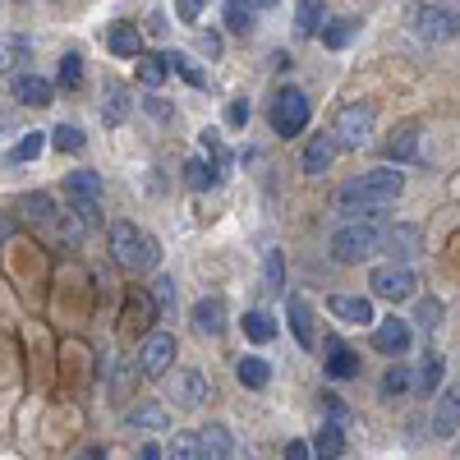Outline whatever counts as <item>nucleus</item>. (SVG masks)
<instances>
[{"instance_id": "nucleus-1", "label": "nucleus", "mask_w": 460, "mask_h": 460, "mask_svg": "<svg viewBox=\"0 0 460 460\" xmlns=\"http://www.w3.org/2000/svg\"><path fill=\"white\" fill-rule=\"evenodd\" d=\"M111 258L120 262V267H129V272H143V267H157L162 249H157V240H152L147 230H138L134 221H115V226H111Z\"/></svg>"}, {"instance_id": "nucleus-2", "label": "nucleus", "mask_w": 460, "mask_h": 460, "mask_svg": "<svg viewBox=\"0 0 460 460\" xmlns=\"http://www.w3.org/2000/svg\"><path fill=\"white\" fill-rule=\"evenodd\" d=\"M377 244H382V230L373 221H345L332 235V258L336 262H364L377 253Z\"/></svg>"}, {"instance_id": "nucleus-3", "label": "nucleus", "mask_w": 460, "mask_h": 460, "mask_svg": "<svg viewBox=\"0 0 460 460\" xmlns=\"http://www.w3.org/2000/svg\"><path fill=\"white\" fill-rule=\"evenodd\" d=\"M410 28L419 42H456L460 37V14L447 5H414L410 10Z\"/></svg>"}, {"instance_id": "nucleus-4", "label": "nucleus", "mask_w": 460, "mask_h": 460, "mask_svg": "<svg viewBox=\"0 0 460 460\" xmlns=\"http://www.w3.org/2000/svg\"><path fill=\"white\" fill-rule=\"evenodd\" d=\"M355 199H364V203H373V208H387V203H396L401 199V189H405V180L392 171V166H373V171H364L359 180H350L345 184Z\"/></svg>"}, {"instance_id": "nucleus-5", "label": "nucleus", "mask_w": 460, "mask_h": 460, "mask_svg": "<svg viewBox=\"0 0 460 460\" xmlns=\"http://www.w3.org/2000/svg\"><path fill=\"white\" fill-rule=\"evenodd\" d=\"M272 129L281 138H295V134L309 129V97H304L299 88L277 93V102H272Z\"/></svg>"}, {"instance_id": "nucleus-6", "label": "nucleus", "mask_w": 460, "mask_h": 460, "mask_svg": "<svg viewBox=\"0 0 460 460\" xmlns=\"http://www.w3.org/2000/svg\"><path fill=\"white\" fill-rule=\"evenodd\" d=\"M65 194H69V212L79 221H97V208H102V175L93 171H74L65 180Z\"/></svg>"}, {"instance_id": "nucleus-7", "label": "nucleus", "mask_w": 460, "mask_h": 460, "mask_svg": "<svg viewBox=\"0 0 460 460\" xmlns=\"http://www.w3.org/2000/svg\"><path fill=\"white\" fill-rule=\"evenodd\" d=\"M336 147H364L373 138V106L368 102H350L336 115Z\"/></svg>"}, {"instance_id": "nucleus-8", "label": "nucleus", "mask_w": 460, "mask_h": 460, "mask_svg": "<svg viewBox=\"0 0 460 460\" xmlns=\"http://www.w3.org/2000/svg\"><path fill=\"white\" fill-rule=\"evenodd\" d=\"M368 286H373V295H377V299H392V304H401V299H410V295H414L419 277L410 272L405 262H382V267H373Z\"/></svg>"}, {"instance_id": "nucleus-9", "label": "nucleus", "mask_w": 460, "mask_h": 460, "mask_svg": "<svg viewBox=\"0 0 460 460\" xmlns=\"http://www.w3.org/2000/svg\"><path fill=\"white\" fill-rule=\"evenodd\" d=\"M166 396L180 410H199L203 396H208V377L194 373V368H175V373H166Z\"/></svg>"}, {"instance_id": "nucleus-10", "label": "nucleus", "mask_w": 460, "mask_h": 460, "mask_svg": "<svg viewBox=\"0 0 460 460\" xmlns=\"http://www.w3.org/2000/svg\"><path fill=\"white\" fill-rule=\"evenodd\" d=\"M171 364H175V336L152 332V336L143 341V355H138L143 377H166V373H171Z\"/></svg>"}, {"instance_id": "nucleus-11", "label": "nucleus", "mask_w": 460, "mask_h": 460, "mask_svg": "<svg viewBox=\"0 0 460 460\" xmlns=\"http://www.w3.org/2000/svg\"><path fill=\"white\" fill-rule=\"evenodd\" d=\"M410 341H414V327L405 318H387V323L373 327V345H377L382 355H392V359H401L410 350Z\"/></svg>"}, {"instance_id": "nucleus-12", "label": "nucleus", "mask_w": 460, "mask_h": 460, "mask_svg": "<svg viewBox=\"0 0 460 460\" xmlns=\"http://www.w3.org/2000/svg\"><path fill=\"white\" fill-rule=\"evenodd\" d=\"M286 318H290V332H295V341L304 345V350H314V309H309V299L304 295H290L286 299Z\"/></svg>"}, {"instance_id": "nucleus-13", "label": "nucleus", "mask_w": 460, "mask_h": 460, "mask_svg": "<svg viewBox=\"0 0 460 460\" xmlns=\"http://www.w3.org/2000/svg\"><path fill=\"white\" fill-rule=\"evenodd\" d=\"M194 332L199 336H221L226 332V299L208 295V299L194 304Z\"/></svg>"}, {"instance_id": "nucleus-14", "label": "nucleus", "mask_w": 460, "mask_h": 460, "mask_svg": "<svg viewBox=\"0 0 460 460\" xmlns=\"http://www.w3.org/2000/svg\"><path fill=\"white\" fill-rule=\"evenodd\" d=\"M327 309H332L341 323H350V327L373 323V304H368L364 295H332V299H327Z\"/></svg>"}, {"instance_id": "nucleus-15", "label": "nucleus", "mask_w": 460, "mask_h": 460, "mask_svg": "<svg viewBox=\"0 0 460 460\" xmlns=\"http://www.w3.org/2000/svg\"><path fill=\"white\" fill-rule=\"evenodd\" d=\"M106 47H111V56L138 60V56H143V32H138L134 23H111V28H106Z\"/></svg>"}, {"instance_id": "nucleus-16", "label": "nucleus", "mask_w": 460, "mask_h": 460, "mask_svg": "<svg viewBox=\"0 0 460 460\" xmlns=\"http://www.w3.org/2000/svg\"><path fill=\"white\" fill-rule=\"evenodd\" d=\"M336 138L332 134H318V138H309V147H304V175H323V171H332V162H336Z\"/></svg>"}, {"instance_id": "nucleus-17", "label": "nucleus", "mask_w": 460, "mask_h": 460, "mask_svg": "<svg viewBox=\"0 0 460 460\" xmlns=\"http://www.w3.org/2000/svg\"><path fill=\"white\" fill-rule=\"evenodd\" d=\"M456 429H460V396L442 392L433 405V438H456Z\"/></svg>"}, {"instance_id": "nucleus-18", "label": "nucleus", "mask_w": 460, "mask_h": 460, "mask_svg": "<svg viewBox=\"0 0 460 460\" xmlns=\"http://www.w3.org/2000/svg\"><path fill=\"white\" fill-rule=\"evenodd\" d=\"M323 350H327V377H336V382H345V377H355L359 373V359L350 355V350H345V345L332 336L327 345H323Z\"/></svg>"}, {"instance_id": "nucleus-19", "label": "nucleus", "mask_w": 460, "mask_h": 460, "mask_svg": "<svg viewBox=\"0 0 460 460\" xmlns=\"http://www.w3.org/2000/svg\"><path fill=\"white\" fill-rule=\"evenodd\" d=\"M28 65V37L23 32H0V74H14Z\"/></svg>"}, {"instance_id": "nucleus-20", "label": "nucleus", "mask_w": 460, "mask_h": 460, "mask_svg": "<svg viewBox=\"0 0 460 460\" xmlns=\"http://www.w3.org/2000/svg\"><path fill=\"white\" fill-rule=\"evenodd\" d=\"M14 97L28 102V106H51L56 88L47 79H37V74H19V79H14Z\"/></svg>"}, {"instance_id": "nucleus-21", "label": "nucleus", "mask_w": 460, "mask_h": 460, "mask_svg": "<svg viewBox=\"0 0 460 460\" xmlns=\"http://www.w3.org/2000/svg\"><path fill=\"white\" fill-rule=\"evenodd\" d=\"M125 429H143V433H166V410H162L157 401H147V405H138V410H129V414H125Z\"/></svg>"}, {"instance_id": "nucleus-22", "label": "nucleus", "mask_w": 460, "mask_h": 460, "mask_svg": "<svg viewBox=\"0 0 460 460\" xmlns=\"http://www.w3.org/2000/svg\"><path fill=\"white\" fill-rule=\"evenodd\" d=\"M199 451H203V460H226L230 456V433L221 424H203L199 429Z\"/></svg>"}, {"instance_id": "nucleus-23", "label": "nucleus", "mask_w": 460, "mask_h": 460, "mask_svg": "<svg viewBox=\"0 0 460 460\" xmlns=\"http://www.w3.org/2000/svg\"><path fill=\"white\" fill-rule=\"evenodd\" d=\"M359 37V19H332L327 28H323V47L327 51H345Z\"/></svg>"}, {"instance_id": "nucleus-24", "label": "nucleus", "mask_w": 460, "mask_h": 460, "mask_svg": "<svg viewBox=\"0 0 460 460\" xmlns=\"http://www.w3.org/2000/svg\"><path fill=\"white\" fill-rule=\"evenodd\" d=\"M235 377L244 382V387H267V382H272V364H267V359H258V355H244L240 364H235Z\"/></svg>"}, {"instance_id": "nucleus-25", "label": "nucleus", "mask_w": 460, "mask_h": 460, "mask_svg": "<svg viewBox=\"0 0 460 460\" xmlns=\"http://www.w3.org/2000/svg\"><path fill=\"white\" fill-rule=\"evenodd\" d=\"M162 60H166V69H175V74H180L184 84H194V88H208V74L199 69V60H194V56H184V51H166Z\"/></svg>"}, {"instance_id": "nucleus-26", "label": "nucleus", "mask_w": 460, "mask_h": 460, "mask_svg": "<svg viewBox=\"0 0 460 460\" xmlns=\"http://www.w3.org/2000/svg\"><path fill=\"white\" fill-rule=\"evenodd\" d=\"M341 451H345V433H341V424H323L318 438H314V456H318V460H341Z\"/></svg>"}, {"instance_id": "nucleus-27", "label": "nucleus", "mask_w": 460, "mask_h": 460, "mask_svg": "<svg viewBox=\"0 0 460 460\" xmlns=\"http://www.w3.org/2000/svg\"><path fill=\"white\" fill-rule=\"evenodd\" d=\"M125 115H129V93L120 84H106V102H102V120L106 125H125Z\"/></svg>"}, {"instance_id": "nucleus-28", "label": "nucleus", "mask_w": 460, "mask_h": 460, "mask_svg": "<svg viewBox=\"0 0 460 460\" xmlns=\"http://www.w3.org/2000/svg\"><path fill=\"white\" fill-rule=\"evenodd\" d=\"M240 327H244V336H249L253 345H267V341L277 336V323H272V314H262V309H249Z\"/></svg>"}, {"instance_id": "nucleus-29", "label": "nucleus", "mask_w": 460, "mask_h": 460, "mask_svg": "<svg viewBox=\"0 0 460 460\" xmlns=\"http://www.w3.org/2000/svg\"><path fill=\"white\" fill-rule=\"evenodd\" d=\"M295 28H299V37H314L323 28V0H299L295 5Z\"/></svg>"}, {"instance_id": "nucleus-30", "label": "nucleus", "mask_w": 460, "mask_h": 460, "mask_svg": "<svg viewBox=\"0 0 460 460\" xmlns=\"http://www.w3.org/2000/svg\"><path fill=\"white\" fill-rule=\"evenodd\" d=\"M382 240L392 244V253H396V258H414V253H419V230H414V226H392Z\"/></svg>"}, {"instance_id": "nucleus-31", "label": "nucleus", "mask_w": 460, "mask_h": 460, "mask_svg": "<svg viewBox=\"0 0 460 460\" xmlns=\"http://www.w3.org/2000/svg\"><path fill=\"white\" fill-rule=\"evenodd\" d=\"M166 74H171V69H166L162 56H138V84H143V88H162Z\"/></svg>"}, {"instance_id": "nucleus-32", "label": "nucleus", "mask_w": 460, "mask_h": 460, "mask_svg": "<svg viewBox=\"0 0 460 460\" xmlns=\"http://www.w3.org/2000/svg\"><path fill=\"white\" fill-rule=\"evenodd\" d=\"M442 373H447V364H442V355L438 350H429L424 355V368H419V392H438V382H442Z\"/></svg>"}, {"instance_id": "nucleus-33", "label": "nucleus", "mask_w": 460, "mask_h": 460, "mask_svg": "<svg viewBox=\"0 0 460 460\" xmlns=\"http://www.w3.org/2000/svg\"><path fill=\"white\" fill-rule=\"evenodd\" d=\"M410 387H414V377H410L405 364H392L387 373H382V396H405Z\"/></svg>"}, {"instance_id": "nucleus-34", "label": "nucleus", "mask_w": 460, "mask_h": 460, "mask_svg": "<svg viewBox=\"0 0 460 460\" xmlns=\"http://www.w3.org/2000/svg\"><path fill=\"white\" fill-rule=\"evenodd\" d=\"M166 460H203V451H199V433H175L171 447H166Z\"/></svg>"}, {"instance_id": "nucleus-35", "label": "nucleus", "mask_w": 460, "mask_h": 460, "mask_svg": "<svg viewBox=\"0 0 460 460\" xmlns=\"http://www.w3.org/2000/svg\"><path fill=\"white\" fill-rule=\"evenodd\" d=\"M184 184L203 194V189H212V184H217V171H212L208 162H199V157H194V162H184Z\"/></svg>"}, {"instance_id": "nucleus-36", "label": "nucleus", "mask_w": 460, "mask_h": 460, "mask_svg": "<svg viewBox=\"0 0 460 460\" xmlns=\"http://www.w3.org/2000/svg\"><path fill=\"white\" fill-rule=\"evenodd\" d=\"M226 28L230 32H249L253 28V10L244 5V0H226Z\"/></svg>"}, {"instance_id": "nucleus-37", "label": "nucleus", "mask_w": 460, "mask_h": 460, "mask_svg": "<svg viewBox=\"0 0 460 460\" xmlns=\"http://www.w3.org/2000/svg\"><path fill=\"white\" fill-rule=\"evenodd\" d=\"M51 143H56L60 152H84V129H79V125H65V120H60V125L51 129Z\"/></svg>"}, {"instance_id": "nucleus-38", "label": "nucleus", "mask_w": 460, "mask_h": 460, "mask_svg": "<svg viewBox=\"0 0 460 460\" xmlns=\"http://www.w3.org/2000/svg\"><path fill=\"white\" fill-rule=\"evenodd\" d=\"M23 212H28L32 221L47 226V221H56V199H51V194H28V199H23Z\"/></svg>"}, {"instance_id": "nucleus-39", "label": "nucleus", "mask_w": 460, "mask_h": 460, "mask_svg": "<svg viewBox=\"0 0 460 460\" xmlns=\"http://www.w3.org/2000/svg\"><path fill=\"white\" fill-rule=\"evenodd\" d=\"M79 84H84V56H79V51H69V56L60 60V88L74 93Z\"/></svg>"}, {"instance_id": "nucleus-40", "label": "nucleus", "mask_w": 460, "mask_h": 460, "mask_svg": "<svg viewBox=\"0 0 460 460\" xmlns=\"http://www.w3.org/2000/svg\"><path fill=\"white\" fill-rule=\"evenodd\" d=\"M199 138H203V147L212 152V162H217L212 171H217V180H221V175L230 171V157H226V143H221V134H217V129H203Z\"/></svg>"}, {"instance_id": "nucleus-41", "label": "nucleus", "mask_w": 460, "mask_h": 460, "mask_svg": "<svg viewBox=\"0 0 460 460\" xmlns=\"http://www.w3.org/2000/svg\"><path fill=\"white\" fill-rule=\"evenodd\" d=\"M414 323L424 327V332H438V327H442V299H419Z\"/></svg>"}, {"instance_id": "nucleus-42", "label": "nucleus", "mask_w": 460, "mask_h": 460, "mask_svg": "<svg viewBox=\"0 0 460 460\" xmlns=\"http://www.w3.org/2000/svg\"><path fill=\"white\" fill-rule=\"evenodd\" d=\"M405 157H414V129H401L387 138V162H405Z\"/></svg>"}, {"instance_id": "nucleus-43", "label": "nucleus", "mask_w": 460, "mask_h": 460, "mask_svg": "<svg viewBox=\"0 0 460 460\" xmlns=\"http://www.w3.org/2000/svg\"><path fill=\"white\" fill-rule=\"evenodd\" d=\"M152 299H157V309L171 318L175 314V281L171 277H157V281H152Z\"/></svg>"}, {"instance_id": "nucleus-44", "label": "nucleus", "mask_w": 460, "mask_h": 460, "mask_svg": "<svg viewBox=\"0 0 460 460\" xmlns=\"http://www.w3.org/2000/svg\"><path fill=\"white\" fill-rule=\"evenodd\" d=\"M42 138H47V134H28L23 143H14V147H10V162H14V166H19V162H32L37 152H42Z\"/></svg>"}, {"instance_id": "nucleus-45", "label": "nucleus", "mask_w": 460, "mask_h": 460, "mask_svg": "<svg viewBox=\"0 0 460 460\" xmlns=\"http://www.w3.org/2000/svg\"><path fill=\"white\" fill-rule=\"evenodd\" d=\"M203 10H208V0H175L180 23H199V19H203Z\"/></svg>"}, {"instance_id": "nucleus-46", "label": "nucleus", "mask_w": 460, "mask_h": 460, "mask_svg": "<svg viewBox=\"0 0 460 460\" xmlns=\"http://www.w3.org/2000/svg\"><path fill=\"white\" fill-rule=\"evenodd\" d=\"M267 290H281V258H277V249H267Z\"/></svg>"}, {"instance_id": "nucleus-47", "label": "nucleus", "mask_w": 460, "mask_h": 460, "mask_svg": "<svg viewBox=\"0 0 460 460\" xmlns=\"http://www.w3.org/2000/svg\"><path fill=\"white\" fill-rule=\"evenodd\" d=\"M226 120H230V125L240 129V125L249 120V102H244V97H235V102H230V111H226Z\"/></svg>"}, {"instance_id": "nucleus-48", "label": "nucleus", "mask_w": 460, "mask_h": 460, "mask_svg": "<svg viewBox=\"0 0 460 460\" xmlns=\"http://www.w3.org/2000/svg\"><path fill=\"white\" fill-rule=\"evenodd\" d=\"M199 51H203L208 60H217V56H221V37H217V32H199Z\"/></svg>"}, {"instance_id": "nucleus-49", "label": "nucleus", "mask_w": 460, "mask_h": 460, "mask_svg": "<svg viewBox=\"0 0 460 460\" xmlns=\"http://www.w3.org/2000/svg\"><path fill=\"white\" fill-rule=\"evenodd\" d=\"M281 460H314V451L304 447V442H286V451H281Z\"/></svg>"}, {"instance_id": "nucleus-50", "label": "nucleus", "mask_w": 460, "mask_h": 460, "mask_svg": "<svg viewBox=\"0 0 460 460\" xmlns=\"http://www.w3.org/2000/svg\"><path fill=\"white\" fill-rule=\"evenodd\" d=\"M138 460H166V456H162L157 442H143V447H138Z\"/></svg>"}, {"instance_id": "nucleus-51", "label": "nucleus", "mask_w": 460, "mask_h": 460, "mask_svg": "<svg viewBox=\"0 0 460 460\" xmlns=\"http://www.w3.org/2000/svg\"><path fill=\"white\" fill-rule=\"evenodd\" d=\"M147 111H152V115H162V120H166V115H171V111H166V102H162V97H147Z\"/></svg>"}, {"instance_id": "nucleus-52", "label": "nucleus", "mask_w": 460, "mask_h": 460, "mask_svg": "<svg viewBox=\"0 0 460 460\" xmlns=\"http://www.w3.org/2000/svg\"><path fill=\"white\" fill-rule=\"evenodd\" d=\"M79 460H106V451H102V447H84Z\"/></svg>"}, {"instance_id": "nucleus-53", "label": "nucleus", "mask_w": 460, "mask_h": 460, "mask_svg": "<svg viewBox=\"0 0 460 460\" xmlns=\"http://www.w3.org/2000/svg\"><path fill=\"white\" fill-rule=\"evenodd\" d=\"M244 5H249V10H272L277 0H244Z\"/></svg>"}]
</instances>
